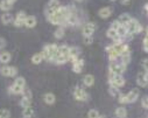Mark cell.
<instances>
[{
	"label": "cell",
	"mask_w": 148,
	"mask_h": 118,
	"mask_svg": "<svg viewBox=\"0 0 148 118\" xmlns=\"http://www.w3.org/2000/svg\"><path fill=\"white\" fill-rule=\"evenodd\" d=\"M71 12H72V8H70V7H62L61 6V8L58 11H56L53 15L48 17V20L53 25H62L64 22L66 23Z\"/></svg>",
	"instance_id": "6da1fadb"
},
{
	"label": "cell",
	"mask_w": 148,
	"mask_h": 118,
	"mask_svg": "<svg viewBox=\"0 0 148 118\" xmlns=\"http://www.w3.org/2000/svg\"><path fill=\"white\" fill-rule=\"evenodd\" d=\"M139 95H140L139 90H138V89H133V90H131V91H130L128 94H126V95L120 94V95L118 96V101H119V103H121V104H132V103L136 102V99L139 98Z\"/></svg>",
	"instance_id": "7a4b0ae2"
},
{
	"label": "cell",
	"mask_w": 148,
	"mask_h": 118,
	"mask_svg": "<svg viewBox=\"0 0 148 118\" xmlns=\"http://www.w3.org/2000/svg\"><path fill=\"white\" fill-rule=\"evenodd\" d=\"M57 52H58V46L57 45H47L43 47V50L41 52L42 53V56H43V60H47V61H54L56 55H57Z\"/></svg>",
	"instance_id": "3957f363"
},
{
	"label": "cell",
	"mask_w": 148,
	"mask_h": 118,
	"mask_svg": "<svg viewBox=\"0 0 148 118\" xmlns=\"http://www.w3.org/2000/svg\"><path fill=\"white\" fill-rule=\"evenodd\" d=\"M108 81H110V86H113V87H117V88H121L125 86L126 81L123 75H118V74H114L112 71H108Z\"/></svg>",
	"instance_id": "277c9868"
},
{
	"label": "cell",
	"mask_w": 148,
	"mask_h": 118,
	"mask_svg": "<svg viewBox=\"0 0 148 118\" xmlns=\"http://www.w3.org/2000/svg\"><path fill=\"white\" fill-rule=\"evenodd\" d=\"M125 27L127 29V34H132V35H135L138 33H141L142 29H143L142 25L138 20H135V19H132Z\"/></svg>",
	"instance_id": "5b68a950"
},
{
	"label": "cell",
	"mask_w": 148,
	"mask_h": 118,
	"mask_svg": "<svg viewBox=\"0 0 148 118\" xmlns=\"http://www.w3.org/2000/svg\"><path fill=\"white\" fill-rule=\"evenodd\" d=\"M126 68L127 66L124 64L123 62H111L110 63V71H112L114 74H118V75H123L125 71H126Z\"/></svg>",
	"instance_id": "8992f818"
},
{
	"label": "cell",
	"mask_w": 148,
	"mask_h": 118,
	"mask_svg": "<svg viewBox=\"0 0 148 118\" xmlns=\"http://www.w3.org/2000/svg\"><path fill=\"white\" fill-rule=\"evenodd\" d=\"M61 8V4L58 0H49V3L47 5V8H46V14H47V18L53 15L56 11H58Z\"/></svg>",
	"instance_id": "52a82bcc"
},
{
	"label": "cell",
	"mask_w": 148,
	"mask_h": 118,
	"mask_svg": "<svg viewBox=\"0 0 148 118\" xmlns=\"http://www.w3.org/2000/svg\"><path fill=\"white\" fill-rule=\"evenodd\" d=\"M73 97L79 102H86L89 99L88 92L85 90H83L82 88H79V87H77L75 90H73Z\"/></svg>",
	"instance_id": "ba28073f"
},
{
	"label": "cell",
	"mask_w": 148,
	"mask_h": 118,
	"mask_svg": "<svg viewBox=\"0 0 148 118\" xmlns=\"http://www.w3.org/2000/svg\"><path fill=\"white\" fill-rule=\"evenodd\" d=\"M136 83L139 87H142V88H146L148 87V75L146 71H141L136 76Z\"/></svg>",
	"instance_id": "9c48e42d"
},
{
	"label": "cell",
	"mask_w": 148,
	"mask_h": 118,
	"mask_svg": "<svg viewBox=\"0 0 148 118\" xmlns=\"http://www.w3.org/2000/svg\"><path fill=\"white\" fill-rule=\"evenodd\" d=\"M95 30H96V23L86 22L83 27V36H92Z\"/></svg>",
	"instance_id": "30bf717a"
},
{
	"label": "cell",
	"mask_w": 148,
	"mask_h": 118,
	"mask_svg": "<svg viewBox=\"0 0 148 118\" xmlns=\"http://www.w3.org/2000/svg\"><path fill=\"white\" fill-rule=\"evenodd\" d=\"M26 18H27V15H26V13L25 12H19L18 14H16V18H15V20H14V26L15 27H22V26H25V20H26Z\"/></svg>",
	"instance_id": "8fae6325"
},
{
	"label": "cell",
	"mask_w": 148,
	"mask_h": 118,
	"mask_svg": "<svg viewBox=\"0 0 148 118\" xmlns=\"http://www.w3.org/2000/svg\"><path fill=\"white\" fill-rule=\"evenodd\" d=\"M79 53H81V49L78 47H70V49H69V61H71L73 63L78 59Z\"/></svg>",
	"instance_id": "7c38bea8"
},
{
	"label": "cell",
	"mask_w": 148,
	"mask_h": 118,
	"mask_svg": "<svg viewBox=\"0 0 148 118\" xmlns=\"http://www.w3.org/2000/svg\"><path fill=\"white\" fill-rule=\"evenodd\" d=\"M112 47H113V49L119 54V56H121L123 53L130 50V47H128L126 43H124V42H121V43H114V45H112Z\"/></svg>",
	"instance_id": "4fadbf2b"
},
{
	"label": "cell",
	"mask_w": 148,
	"mask_h": 118,
	"mask_svg": "<svg viewBox=\"0 0 148 118\" xmlns=\"http://www.w3.org/2000/svg\"><path fill=\"white\" fill-rule=\"evenodd\" d=\"M106 50H107V53H108V59H110V61L111 62H116L120 56H119V54L113 49V47L112 46H108V47H106Z\"/></svg>",
	"instance_id": "5bb4252c"
},
{
	"label": "cell",
	"mask_w": 148,
	"mask_h": 118,
	"mask_svg": "<svg viewBox=\"0 0 148 118\" xmlns=\"http://www.w3.org/2000/svg\"><path fill=\"white\" fill-rule=\"evenodd\" d=\"M83 67H84V60L83 59H77L75 62L72 63V70L76 74H79L82 71Z\"/></svg>",
	"instance_id": "9a60e30c"
},
{
	"label": "cell",
	"mask_w": 148,
	"mask_h": 118,
	"mask_svg": "<svg viewBox=\"0 0 148 118\" xmlns=\"http://www.w3.org/2000/svg\"><path fill=\"white\" fill-rule=\"evenodd\" d=\"M111 13H112V10H111L110 7H103V8H100L98 11V15L101 19H107L111 15Z\"/></svg>",
	"instance_id": "2e32d148"
},
{
	"label": "cell",
	"mask_w": 148,
	"mask_h": 118,
	"mask_svg": "<svg viewBox=\"0 0 148 118\" xmlns=\"http://www.w3.org/2000/svg\"><path fill=\"white\" fill-rule=\"evenodd\" d=\"M132 19H133V18H132L130 14L124 13V14H121V15L118 18V22H119L120 25H123V26H126V25H127Z\"/></svg>",
	"instance_id": "e0dca14e"
},
{
	"label": "cell",
	"mask_w": 148,
	"mask_h": 118,
	"mask_svg": "<svg viewBox=\"0 0 148 118\" xmlns=\"http://www.w3.org/2000/svg\"><path fill=\"white\" fill-rule=\"evenodd\" d=\"M25 26L27 28H34L36 26V18L33 15H28L25 20Z\"/></svg>",
	"instance_id": "ac0fdd59"
},
{
	"label": "cell",
	"mask_w": 148,
	"mask_h": 118,
	"mask_svg": "<svg viewBox=\"0 0 148 118\" xmlns=\"http://www.w3.org/2000/svg\"><path fill=\"white\" fill-rule=\"evenodd\" d=\"M43 101H45V103H46V104L51 105V104H54V103H55L56 97H55V95H54V94H51V92H47V94H45V96H43Z\"/></svg>",
	"instance_id": "d6986e66"
},
{
	"label": "cell",
	"mask_w": 148,
	"mask_h": 118,
	"mask_svg": "<svg viewBox=\"0 0 148 118\" xmlns=\"http://www.w3.org/2000/svg\"><path fill=\"white\" fill-rule=\"evenodd\" d=\"M23 91H25V88H21V87H19V86H16V84H12L11 86V88H10V92L12 94V95H20V94H23Z\"/></svg>",
	"instance_id": "ffe728a7"
},
{
	"label": "cell",
	"mask_w": 148,
	"mask_h": 118,
	"mask_svg": "<svg viewBox=\"0 0 148 118\" xmlns=\"http://www.w3.org/2000/svg\"><path fill=\"white\" fill-rule=\"evenodd\" d=\"M11 59H12L11 53H8V52H3V53H0V62H1V63L6 64V63H8V62L11 61Z\"/></svg>",
	"instance_id": "44dd1931"
},
{
	"label": "cell",
	"mask_w": 148,
	"mask_h": 118,
	"mask_svg": "<svg viewBox=\"0 0 148 118\" xmlns=\"http://www.w3.org/2000/svg\"><path fill=\"white\" fill-rule=\"evenodd\" d=\"M116 117L117 118H126L127 117V110L124 106H119L116 109Z\"/></svg>",
	"instance_id": "7402d4cb"
},
{
	"label": "cell",
	"mask_w": 148,
	"mask_h": 118,
	"mask_svg": "<svg viewBox=\"0 0 148 118\" xmlns=\"http://www.w3.org/2000/svg\"><path fill=\"white\" fill-rule=\"evenodd\" d=\"M34 115H35V111H34V109H33L32 106L25 108V109L22 110V117H23V118H33Z\"/></svg>",
	"instance_id": "603a6c76"
},
{
	"label": "cell",
	"mask_w": 148,
	"mask_h": 118,
	"mask_svg": "<svg viewBox=\"0 0 148 118\" xmlns=\"http://www.w3.org/2000/svg\"><path fill=\"white\" fill-rule=\"evenodd\" d=\"M83 83H84L86 87H92V86L95 84V77H93L92 75H90V74L85 75L84 78H83Z\"/></svg>",
	"instance_id": "cb8c5ba5"
},
{
	"label": "cell",
	"mask_w": 148,
	"mask_h": 118,
	"mask_svg": "<svg viewBox=\"0 0 148 118\" xmlns=\"http://www.w3.org/2000/svg\"><path fill=\"white\" fill-rule=\"evenodd\" d=\"M1 22L4 25H8L11 22H14V19H13V15L10 14V13H4L1 15Z\"/></svg>",
	"instance_id": "d4e9b609"
},
{
	"label": "cell",
	"mask_w": 148,
	"mask_h": 118,
	"mask_svg": "<svg viewBox=\"0 0 148 118\" xmlns=\"http://www.w3.org/2000/svg\"><path fill=\"white\" fill-rule=\"evenodd\" d=\"M120 59H121V62H123L124 64H126V66H127V64L131 62V50L123 53V54H121V56H120Z\"/></svg>",
	"instance_id": "484cf974"
},
{
	"label": "cell",
	"mask_w": 148,
	"mask_h": 118,
	"mask_svg": "<svg viewBox=\"0 0 148 118\" xmlns=\"http://www.w3.org/2000/svg\"><path fill=\"white\" fill-rule=\"evenodd\" d=\"M42 61H43V56H42V53H38V54L33 55V57H32V62H33L34 64H40Z\"/></svg>",
	"instance_id": "4316f807"
},
{
	"label": "cell",
	"mask_w": 148,
	"mask_h": 118,
	"mask_svg": "<svg viewBox=\"0 0 148 118\" xmlns=\"http://www.w3.org/2000/svg\"><path fill=\"white\" fill-rule=\"evenodd\" d=\"M11 71H12V67L10 66H4L0 68V72H1L3 76H10L11 77Z\"/></svg>",
	"instance_id": "83f0119b"
},
{
	"label": "cell",
	"mask_w": 148,
	"mask_h": 118,
	"mask_svg": "<svg viewBox=\"0 0 148 118\" xmlns=\"http://www.w3.org/2000/svg\"><path fill=\"white\" fill-rule=\"evenodd\" d=\"M117 33H118V35H119L120 37L125 39V37H126V35H127V29H126V27H125V26L120 25V26L117 28Z\"/></svg>",
	"instance_id": "f1b7e54d"
},
{
	"label": "cell",
	"mask_w": 148,
	"mask_h": 118,
	"mask_svg": "<svg viewBox=\"0 0 148 118\" xmlns=\"http://www.w3.org/2000/svg\"><path fill=\"white\" fill-rule=\"evenodd\" d=\"M30 104H32V99L30 98H27V97H22V99L20 101V105L25 109V108H29L30 106Z\"/></svg>",
	"instance_id": "f546056e"
},
{
	"label": "cell",
	"mask_w": 148,
	"mask_h": 118,
	"mask_svg": "<svg viewBox=\"0 0 148 118\" xmlns=\"http://www.w3.org/2000/svg\"><path fill=\"white\" fill-rule=\"evenodd\" d=\"M54 35H55V37L56 39H62L63 36H64V28L63 27H58L56 30H55V33H54Z\"/></svg>",
	"instance_id": "4dcf8cb0"
},
{
	"label": "cell",
	"mask_w": 148,
	"mask_h": 118,
	"mask_svg": "<svg viewBox=\"0 0 148 118\" xmlns=\"http://www.w3.org/2000/svg\"><path fill=\"white\" fill-rule=\"evenodd\" d=\"M12 8V5H10L7 3V0H3L1 3H0V10H3V11H10Z\"/></svg>",
	"instance_id": "1f68e13d"
},
{
	"label": "cell",
	"mask_w": 148,
	"mask_h": 118,
	"mask_svg": "<svg viewBox=\"0 0 148 118\" xmlns=\"http://www.w3.org/2000/svg\"><path fill=\"white\" fill-rule=\"evenodd\" d=\"M110 94L112 95L113 97H118V96L120 95L119 88H117V87H113V86H110Z\"/></svg>",
	"instance_id": "d6a6232c"
},
{
	"label": "cell",
	"mask_w": 148,
	"mask_h": 118,
	"mask_svg": "<svg viewBox=\"0 0 148 118\" xmlns=\"http://www.w3.org/2000/svg\"><path fill=\"white\" fill-rule=\"evenodd\" d=\"M14 84H16V86H19V87H21V88H25L26 81H25L23 77H16L15 81H14Z\"/></svg>",
	"instance_id": "836d02e7"
},
{
	"label": "cell",
	"mask_w": 148,
	"mask_h": 118,
	"mask_svg": "<svg viewBox=\"0 0 148 118\" xmlns=\"http://www.w3.org/2000/svg\"><path fill=\"white\" fill-rule=\"evenodd\" d=\"M88 118H100V115H99V112L97 110L92 109V110H90L88 112Z\"/></svg>",
	"instance_id": "e575fe53"
},
{
	"label": "cell",
	"mask_w": 148,
	"mask_h": 118,
	"mask_svg": "<svg viewBox=\"0 0 148 118\" xmlns=\"http://www.w3.org/2000/svg\"><path fill=\"white\" fill-rule=\"evenodd\" d=\"M10 116H11V113L8 110H6V109L0 110V118H10Z\"/></svg>",
	"instance_id": "d590c367"
},
{
	"label": "cell",
	"mask_w": 148,
	"mask_h": 118,
	"mask_svg": "<svg viewBox=\"0 0 148 118\" xmlns=\"http://www.w3.org/2000/svg\"><path fill=\"white\" fill-rule=\"evenodd\" d=\"M141 106L146 110H148V96H143L141 99Z\"/></svg>",
	"instance_id": "8d00e7d4"
},
{
	"label": "cell",
	"mask_w": 148,
	"mask_h": 118,
	"mask_svg": "<svg viewBox=\"0 0 148 118\" xmlns=\"http://www.w3.org/2000/svg\"><path fill=\"white\" fill-rule=\"evenodd\" d=\"M142 47H143V50L148 53V36H146L143 39V42H142Z\"/></svg>",
	"instance_id": "74e56055"
},
{
	"label": "cell",
	"mask_w": 148,
	"mask_h": 118,
	"mask_svg": "<svg viewBox=\"0 0 148 118\" xmlns=\"http://www.w3.org/2000/svg\"><path fill=\"white\" fill-rule=\"evenodd\" d=\"M84 42H85V45H91L93 42V37L92 36H84Z\"/></svg>",
	"instance_id": "f35d334b"
},
{
	"label": "cell",
	"mask_w": 148,
	"mask_h": 118,
	"mask_svg": "<svg viewBox=\"0 0 148 118\" xmlns=\"http://www.w3.org/2000/svg\"><path fill=\"white\" fill-rule=\"evenodd\" d=\"M142 67H143L145 71H148V59H145L142 61Z\"/></svg>",
	"instance_id": "ab89813d"
},
{
	"label": "cell",
	"mask_w": 148,
	"mask_h": 118,
	"mask_svg": "<svg viewBox=\"0 0 148 118\" xmlns=\"http://www.w3.org/2000/svg\"><path fill=\"white\" fill-rule=\"evenodd\" d=\"M18 75V69L15 67H12V71H11V77H15Z\"/></svg>",
	"instance_id": "60d3db41"
},
{
	"label": "cell",
	"mask_w": 148,
	"mask_h": 118,
	"mask_svg": "<svg viewBox=\"0 0 148 118\" xmlns=\"http://www.w3.org/2000/svg\"><path fill=\"white\" fill-rule=\"evenodd\" d=\"M5 45H6V41H5V39H1V37H0V48L5 47Z\"/></svg>",
	"instance_id": "b9f144b4"
},
{
	"label": "cell",
	"mask_w": 148,
	"mask_h": 118,
	"mask_svg": "<svg viewBox=\"0 0 148 118\" xmlns=\"http://www.w3.org/2000/svg\"><path fill=\"white\" fill-rule=\"evenodd\" d=\"M120 3H121L123 5H127V4L131 3V0H120Z\"/></svg>",
	"instance_id": "7bdbcfd3"
},
{
	"label": "cell",
	"mask_w": 148,
	"mask_h": 118,
	"mask_svg": "<svg viewBox=\"0 0 148 118\" xmlns=\"http://www.w3.org/2000/svg\"><path fill=\"white\" fill-rule=\"evenodd\" d=\"M15 1H16V0H7V3H8L10 5H13Z\"/></svg>",
	"instance_id": "ee69618b"
},
{
	"label": "cell",
	"mask_w": 148,
	"mask_h": 118,
	"mask_svg": "<svg viewBox=\"0 0 148 118\" xmlns=\"http://www.w3.org/2000/svg\"><path fill=\"white\" fill-rule=\"evenodd\" d=\"M145 10H146V11H147V13H148V4H146V5H145Z\"/></svg>",
	"instance_id": "f6af8a7d"
},
{
	"label": "cell",
	"mask_w": 148,
	"mask_h": 118,
	"mask_svg": "<svg viewBox=\"0 0 148 118\" xmlns=\"http://www.w3.org/2000/svg\"><path fill=\"white\" fill-rule=\"evenodd\" d=\"M146 36H148V26L146 27Z\"/></svg>",
	"instance_id": "bcb514c9"
},
{
	"label": "cell",
	"mask_w": 148,
	"mask_h": 118,
	"mask_svg": "<svg viewBox=\"0 0 148 118\" xmlns=\"http://www.w3.org/2000/svg\"><path fill=\"white\" fill-rule=\"evenodd\" d=\"M76 1H79L81 3V1H83V0H76Z\"/></svg>",
	"instance_id": "7dc6e473"
},
{
	"label": "cell",
	"mask_w": 148,
	"mask_h": 118,
	"mask_svg": "<svg viewBox=\"0 0 148 118\" xmlns=\"http://www.w3.org/2000/svg\"><path fill=\"white\" fill-rule=\"evenodd\" d=\"M111 1H116V0H111Z\"/></svg>",
	"instance_id": "c3c4849f"
},
{
	"label": "cell",
	"mask_w": 148,
	"mask_h": 118,
	"mask_svg": "<svg viewBox=\"0 0 148 118\" xmlns=\"http://www.w3.org/2000/svg\"><path fill=\"white\" fill-rule=\"evenodd\" d=\"M146 72H147V75H148V71H146Z\"/></svg>",
	"instance_id": "681fc988"
},
{
	"label": "cell",
	"mask_w": 148,
	"mask_h": 118,
	"mask_svg": "<svg viewBox=\"0 0 148 118\" xmlns=\"http://www.w3.org/2000/svg\"><path fill=\"white\" fill-rule=\"evenodd\" d=\"M100 118H105V117H100Z\"/></svg>",
	"instance_id": "f907efd6"
}]
</instances>
